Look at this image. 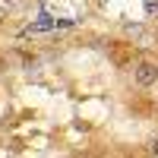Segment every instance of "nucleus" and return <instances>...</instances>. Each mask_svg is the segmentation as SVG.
I'll return each mask as SVG.
<instances>
[{"label":"nucleus","mask_w":158,"mask_h":158,"mask_svg":"<svg viewBox=\"0 0 158 158\" xmlns=\"http://www.w3.org/2000/svg\"><path fill=\"white\" fill-rule=\"evenodd\" d=\"M133 79H136L139 85H155L158 82V67L149 63V60H139L136 67H133Z\"/></svg>","instance_id":"nucleus-1"},{"label":"nucleus","mask_w":158,"mask_h":158,"mask_svg":"<svg viewBox=\"0 0 158 158\" xmlns=\"http://www.w3.org/2000/svg\"><path fill=\"white\" fill-rule=\"evenodd\" d=\"M146 13L155 16V13H158V0H146Z\"/></svg>","instance_id":"nucleus-2"},{"label":"nucleus","mask_w":158,"mask_h":158,"mask_svg":"<svg viewBox=\"0 0 158 158\" xmlns=\"http://www.w3.org/2000/svg\"><path fill=\"white\" fill-rule=\"evenodd\" d=\"M152 152H155V155H158V139H152Z\"/></svg>","instance_id":"nucleus-3"}]
</instances>
